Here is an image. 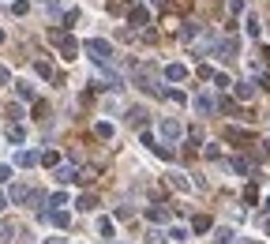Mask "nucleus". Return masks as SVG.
Returning <instances> with one entry per match:
<instances>
[{
  "label": "nucleus",
  "instance_id": "26",
  "mask_svg": "<svg viewBox=\"0 0 270 244\" xmlns=\"http://www.w3.org/2000/svg\"><path fill=\"white\" fill-rule=\"evenodd\" d=\"M229 165H233V173H252V165H248V158H233Z\"/></svg>",
  "mask_w": 270,
  "mask_h": 244
},
{
  "label": "nucleus",
  "instance_id": "24",
  "mask_svg": "<svg viewBox=\"0 0 270 244\" xmlns=\"http://www.w3.org/2000/svg\"><path fill=\"white\" fill-rule=\"evenodd\" d=\"M42 162L49 165V169H56V165H60V154H56V150H45V154H42Z\"/></svg>",
  "mask_w": 270,
  "mask_h": 244
},
{
  "label": "nucleus",
  "instance_id": "30",
  "mask_svg": "<svg viewBox=\"0 0 270 244\" xmlns=\"http://www.w3.org/2000/svg\"><path fill=\"white\" fill-rule=\"evenodd\" d=\"M147 214H150V218H154V222H165V218H169V210H161V207H150Z\"/></svg>",
  "mask_w": 270,
  "mask_h": 244
},
{
  "label": "nucleus",
  "instance_id": "7",
  "mask_svg": "<svg viewBox=\"0 0 270 244\" xmlns=\"http://www.w3.org/2000/svg\"><path fill=\"white\" fill-rule=\"evenodd\" d=\"M237 49H240V42H237V38H225V42H218V56L233 60V56H237Z\"/></svg>",
  "mask_w": 270,
  "mask_h": 244
},
{
  "label": "nucleus",
  "instance_id": "29",
  "mask_svg": "<svg viewBox=\"0 0 270 244\" xmlns=\"http://www.w3.org/2000/svg\"><path fill=\"white\" fill-rule=\"evenodd\" d=\"M214 237H218V244H233V229H218Z\"/></svg>",
  "mask_w": 270,
  "mask_h": 244
},
{
  "label": "nucleus",
  "instance_id": "34",
  "mask_svg": "<svg viewBox=\"0 0 270 244\" xmlns=\"http://www.w3.org/2000/svg\"><path fill=\"white\" fill-rule=\"evenodd\" d=\"M75 23H79V12H75V8H72V12L64 15V26H75Z\"/></svg>",
  "mask_w": 270,
  "mask_h": 244
},
{
  "label": "nucleus",
  "instance_id": "19",
  "mask_svg": "<svg viewBox=\"0 0 270 244\" xmlns=\"http://www.w3.org/2000/svg\"><path fill=\"white\" fill-rule=\"evenodd\" d=\"M169 188H177V192H188V180H184V173H169Z\"/></svg>",
  "mask_w": 270,
  "mask_h": 244
},
{
  "label": "nucleus",
  "instance_id": "9",
  "mask_svg": "<svg viewBox=\"0 0 270 244\" xmlns=\"http://www.w3.org/2000/svg\"><path fill=\"white\" fill-rule=\"evenodd\" d=\"M225 139H229V143H252V132H244V128H225Z\"/></svg>",
  "mask_w": 270,
  "mask_h": 244
},
{
  "label": "nucleus",
  "instance_id": "5",
  "mask_svg": "<svg viewBox=\"0 0 270 244\" xmlns=\"http://www.w3.org/2000/svg\"><path fill=\"white\" fill-rule=\"evenodd\" d=\"M128 19H131V26H139V30L150 26V12L147 8H128Z\"/></svg>",
  "mask_w": 270,
  "mask_h": 244
},
{
  "label": "nucleus",
  "instance_id": "45",
  "mask_svg": "<svg viewBox=\"0 0 270 244\" xmlns=\"http://www.w3.org/2000/svg\"><path fill=\"white\" fill-rule=\"evenodd\" d=\"M0 45H4V30H0Z\"/></svg>",
  "mask_w": 270,
  "mask_h": 244
},
{
  "label": "nucleus",
  "instance_id": "40",
  "mask_svg": "<svg viewBox=\"0 0 270 244\" xmlns=\"http://www.w3.org/2000/svg\"><path fill=\"white\" fill-rule=\"evenodd\" d=\"M0 83H12V72H8L4 64H0Z\"/></svg>",
  "mask_w": 270,
  "mask_h": 244
},
{
  "label": "nucleus",
  "instance_id": "39",
  "mask_svg": "<svg viewBox=\"0 0 270 244\" xmlns=\"http://www.w3.org/2000/svg\"><path fill=\"white\" fill-rule=\"evenodd\" d=\"M229 12L240 15V12H244V0H229Z\"/></svg>",
  "mask_w": 270,
  "mask_h": 244
},
{
  "label": "nucleus",
  "instance_id": "20",
  "mask_svg": "<svg viewBox=\"0 0 270 244\" xmlns=\"http://www.w3.org/2000/svg\"><path fill=\"white\" fill-rule=\"evenodd\" d=\"M165 237H169V233H161V229H150V233H147V240H143V244H165Z\"/></svg>",
  "mask_w": 270,
  "mask_h": 244
},
{
  "label": "nucleus",
  "instance_id": "25",
  "mask_svg": "<svg viewBox=\"0 0 270 244\" xmlns=\"http://www.w3.org/2000/svg\"><path fill=\"white\" fill-rule=\"evenodd\" d=\"M26 203H30L34 210H42L45 207V192H30V199H26Z\"/></svg>",
  "mask_w": 270,
  "mask_h": 244
},
{
  "label": "nucleus",
  "instance_id": "10",
  "mask_svg": "<svg viewBox=\"0 0 270 244\" xmlns=\"http://www.w3.org/2000/svg\"><path fill=\"white\" fill-rule=\"evenodd\" d=\"M53 177L60 180V184H68V180H75V177H79V169H72V165H56V173H53Z\"/></svg>",
  "mask_w": 270,
  "mask_h": 244
},
{
  "label": "nucleus",
  "instance_id": "41",
  "mask_svg": "<svg viewBox=\"0 0 270 244\" xmlns=\"http://www.w3.org/2000/svg\"><path fill=\"white\" fill-rule=\"evenodd\" d=\"M259 56H263V64H270V45H263V49H259Z\"/></svg>",
  "mask_w": 270,
  "mask_h": 244
},
{
  "label": "nucleus",
  "instance_id": "8",
  "mask_svg": "<svg viewBox=\"0 0 270 244\" xmlns=\"http://www.w3.org/2000/svg\"><path fill=\"white\" fill-rule=\"evenodd\" d=\"M165 79H169V83L188 79V68H184V64H169V68H165Z\"/></svg>",
  "mask_w": 270,
  "mask_h": 244
},
{
  "label": "nucleus",
  "instance_id": "12",
  "mask_svg": "<svg viewBox=\"0 0 270 244\" xmlns=\"http://www.w3.org/2000/svg\"><path fill=\"white\" fill-rule=\"evenodd\" d=\"M75 207H79V210H94V207H98V195H94V192L79 195V199H75Z\"/></svg>",
  "mask_w": 270,
  "mask_h": 244
},
{
  "label": "nucleus",
  "instance_id": "35",
  "mask_svg": "<svg viewBox=\"0 0 270 244\" xmlns=\"http://www.w3.org/2000/svg\"><path fill=\"white\" fill-rule=\"evenodd\" d=\"M169 237H173V240H188V229L177 226V229H169Z\"/></svg>",
  "mask_w": 270,
  "mask_h": 244
},
{
  "label": "nucleus",
  "instance_id": "6",
  "mask_svg": "<svg viewBox=\"0 0 270 244\" xmlns=\"http://www.w3.org/2000/svg\"><path fill=\"white\" fill-rule=\"evenodd\" d=\"M147 109H143V105H135V109H128V124H131V128H147Z\"/></svg>",
  "mask_w": 270,
  "mask_h": 244
},
{
  "label": "nucleus",
  "instance_id": "13",
  "mask_svg": "<svg viewBox=\"0 0 270 244\" xmlns=\"http://www.w3.org/2000/svg\"><path fill=\"white\" fill-rule=\"evenodd\" d=\"M210 226H214V222H210V214H195V218H191V229H195V233H207Z\"/></svg>",
  "mask_w": 270,
  "mask_h": 244
},
{
  "label": "nucleus",
  "instance_id": "11",
  "mask_svg": "<svg viewBox=\"0 0 270 244\" xmlns=\"http://www.w3.org/2000/svg\"><path fill=\"white\" fill-rule=\"evenodd\" d=\"M195 113H199V116H207V113H214V98H207V94H199V98H195Z\"/></svg>",
  "mask_w": 270,
  "mask_h": 244
},
{
  "label": "nucleus",
  "instance_id": "14",
  "mask_svg": "<svg viewBox=\"0 0 270 244\" xmlns=\"http://www.w3.org/2000/svg\"><path fill=\"white\" fill-rule=\"evenodd\" d=\"M237 98L240 102H252L255 98V83H237Z\"/></svg>",
  "mask_w": 270,
  "mask_h": 244
},
{
  "label": "nucleus",
  "instance_id": "17",
  "mask_svg": "<svg viewBox=\"0 0 270 244\" xmlns=\"http://www.w3.org/2000/svg\"><path fill=\"white\" fill-rule=\"evenodd\" d=\"M12 237H15V222H8V218H4V222H0V244H8Z\"/></svg>",
  "mask_w": 270,
  "mask_h": 244
},
{
  "label": "nucleus",
  "instance_id": "38",
  "mask_svg": "<svg viewBox=\"0 0 270 244\" xmlns=\"http://www.w3.org/2000/svg\"><path fill=\"white\" fill-rule=\"evenodd\" d=\"M12 180V165H0V184H8Z\"/></svg>",
  "mask_w": 270,
  "mask_h": 244
},
{
  "label": "nucleus",
  "instance_id": "16",
  "mask_svg": "<svg viewBox=\"0 0 270 244\" xmlns=\"http://www.w3.org/2000/svg\"><path fill=\"white\" fill-rule=\"evenodd\" d=\"M49 222H53L56 229H68V222H72V214H68V210H53V214H49Z\"/></svg>",
  "mask_w": 270,
  "mask_h": 244
},
{
  "label": "nucleus",
  "instance_id": "44",
  "mask_svg": "<svg viewBox=\"0 0 270 244\" xmlns=\"http://www.w3.org/2000/svg\"><path fill=\"white\" fill-rule=\"evenodd\" d=\"M8 203H12V199H8V195H0V210H4V207H8Z\"/></svg>",
  "mask_w": 270,
  "mask_h": 244
},
{
  "label": "nucleus",
  "instance_id": "15",
  "mask_svg": "<svg viewBox=\"0 0 270 244\" xmlns=\"http://www.w3.org/2000/svg\"><path fill=\"white\" fill-rule=\"evenodd\" d=\"M8 199H12V203H26V199H30V188H23V184H15V188L8 192Z\"/></svg>",
  "mask_w": 270,
  "mask_h": 244
},
{
  "label": "nucleus",
  "instance_id": "21",
  "mask_svg": "<svg viewBox=\"0 0 270 244\" xmlns=\"http://www.w3.org/2000/svg\"><path fill=\"white\" fill-rule=\"evenodd\" d=\"M34 68H38V75H42V79H53V64H49V60H38Z\"/></svg>",
  "mask_w": 270,
  "mask_h": 244
},
{
  "label": "nucleus",
  "instance_id": "32",
  "mask_svg": "<svg viewBox=\"0 0 270 244\" xmlns=\"http://www.w3.org/2000/svg\"><path fill=\"white\" fill-rule=\"evenodd\" d=\"M12 12H15V15H26V12H30V4H26V0H15Z\"/></svg>",
  "mask_w": 270,
  "mask_h": 244
},
{
  "label": "nucleus",
  "instance_id": "36",
  "mask_svg": "<svg viewBox=\"0 0 270 244\" xmlns=\"http://www.w3.org/2000/svg\"><path fill=\"white\" fill-rule=\"evenodd\" d=\"M195 34H199V26H195V23H184V38H188V42H191Z\"/></svg>",
  "mask_w": 270,
  "mask_h": 244
},
{
  "label": "nucleus",
  "instance_id": "31",
  "mask_svg": "<svg viewBox=\"0 0 270 244\" xmlns=\"http://www.w3.org/2000/svg\"><path fill=\"white\" fill-rule=\"evenodd\" d=\"M98 233H102V237H109V233H113V218H102L98 222Z\"/></svg>",
  "mask_w": 270,
  "mask_h": 244
},
{
  "label": "nucleus",
  "instance_id": "27",
  "mask_svg": "<svg viewBox=\"0 0 270 244\" xmlns=\"http://www.w3.org/2000/svg\"><path fill=\"white\" fill-rule=\"evenodd\" d=\"M109 12L113 15H128V4H124V0H109Z\"/></svg>",
  "mask_w": 270,
  "mask_h": 244
},
{
  "label": "nucleus",
  "instance_id": "23",
  "mask_svg": "<svg viewBox=\"0 0 270 244\" xmlns=\"http://www.w3.org/2000/svg\"><path fill=\"white\" fill-rule=\"evenodd\" d=\"M94 135H98V139H113V124H98V128H94Z\"/></svg>",
  "mask_w": 270,
  "mask_h": 244
},
{
  "label": "nucleus",
  "instance_id": "37",
  "mask_svg": "<svg viewBox=\"0 0 270 244\" xmlns=\"http://www.w3.org/2000/svg\"><path fill=\"white\" fill-rule=\"evenodd\" d=\"M75 180H79V184H90V180H94V173H90V169H79V177H75Z\"/></svg>",
  "mask_w": 270,
  "mask_h": 244
},
{
  "label": "nucleus",
  "instance_id": "46",
  "mask_svg": "<svg viewBox=\"0 0 270 244\" xmlns=\"http://www.w3.org/2000/svg\"><path fill=\"white\" fill-rule=\"evenodd\" d=\"M266 210H270V199H266Z\"/></svg>",
  "mask_w": 270,
  "mask_h": 244
},
{
  "label": "nucleus",
  "instance_id": "43",
  "mask_svg": "<svg viewBox=\"0 0 270 244\" xmlns=\"http://www.w3.org/2000/svg\"><path fill=\"white\" fill-rule=\"evenodd\" d=\"M45 244H68L64 237H49V240H45Z\"/></svg>",
  "mask_w": 270,
  "mask_h": 244
},
{
  "label": "nucleus",
  "instance_id": "2",
  "mask_svg": "<svg viewBox=\"0 0 270 244\" xmlns=\"http://www.w3.org/2000/svg\"><path fill=\"white\" fill-rule=\"evenodd\" d=\"M53 42H56V49H60V56H68V60H75V53L83 49L72 34H53Z\"/></svg>",
  "mask_w": 270,
  "mask_h": 244
},
{
  "label": "nucleus",
  "instance_id": "22",
  "mask_svg": "<svg viewBox=\"0 0 270 244\" xmlns=\"http://www.w3.org/2000/svg\"><path fill=\"white\" fill-rule=\"evenodd\" d=\"M8 139H12V143H23V139H26V132L19 128V124H12V128H8Z\"/></svg>",
  "mask_w": 270,
  "mask_h": 244
},
{
  "label": "nucleus",
  "instance_id": "3",
  "mask_svg": "<svg viewBox=\"0 0 270 244\" xmlns=\"http://www.w3.org/2000/svg\"><path fill=\"white\" fill-rule=\"evenodd\" d=\"M180 135H184V128H180L173 116H169V120H161V139H165V143H177Z\"/></svg>",
  "mask_w": 270,
  "mask_h": 244
},
{
  "label": "nucleus",
  "instance_id": "47",
  "mask_svg": "<svg viewBox=\"0 0 270 244\" xmlns=\"http://www.w3.org/2000/svg\"><path fill=\"white\" fill-rule=\"evenodd\" d=\"M266 233H270V222H266Z\"/></svg>",
  "mask_w": 270,
  "mask_h": 244
},
{
  "label": "nucleus",
  "instance_id": "1",
  "mask_svg": "<svg viewBox=\"0 0 270 244\" xmlns=\"http://www.w3.org/2000/svg\"><path fill=\"white\" fill-rule=\"evenodd\" d=\"M83 53H90L94 64H109V60H113V45L102 42V38H86V42H83Z\"/></svg>",
  "mask_w": 270,
  "mask_h": 244
},
{
  "label": "nucleus",
  "instance_id": "4",
  "mask_svg": "<svg viewBox=\"0 0 270 244\" xmlns=\"http://www.w3.org/2000/svg\"><path fill=\"white\" fill-rule=\"evenodd\" d=\"M38 162H42V154H38V150H19V154H15V165H19V169H30V165H38Z\"/></svg>",
  "mask_w": 270,
  "mask_h": 244
},
{
  "label": "nucleus",
  "instance_id": "42",
  "mask_svg": "<svg viewBox=\"0 0 270 244\" xmlns=\"http://www.w3.org/2000/svg\"><path fill=\"white\" fill-rule=\"evenodd\" d=\"M177 8H180V12H188V8H191V0H177Z\"/></svg>",
  "mask_w": 270,
  "mask_h": 244
},
{
  "label": "nucleus",
  "instance_id": "18",
  "mask_svg": "<svg viewBox=\"0 0 270 244\" xmlns=\"http://www.w3.org/2000/svg\"><path fill=\"white\" fill-rule=\"evenodd\" d=\"M15 94H19V98H23V102H34V98H38L30 83H15Z\"/></svg>",
  "mask_w": 270,
  "mask_h": 244
},
{
  "label": "nucleus",
  "instance_id": "33",
  "mask_svg": "<svg viewBox=\"0 0 270 244\" xmlns=\"http://www.w3.org/2000/svg\"><path fill=\"white\" fill-rule=\"evenodd\" d=\"M49 203H53V207H68V195H64V192H53Z\"/></svg>",
  "mask_w": 270,
  "mask_h": 244
},
{
  "label": "nucleus",
  "instance_id": "28",
  "mask_svg": "<svg viewBox=\"0 0 270 244\" xmlns=\"http://www.w3.org/2000/svg\"><path fill=\"white\" fill-rule=\"evenodd\" d=\"M150 150H154V154H158V158H165V162L173 158V150H169V146H161V143H154V146H150Z\"/></svg>",
  "mask_w": 270,
  "mask_h": 244
}]
</instances>
